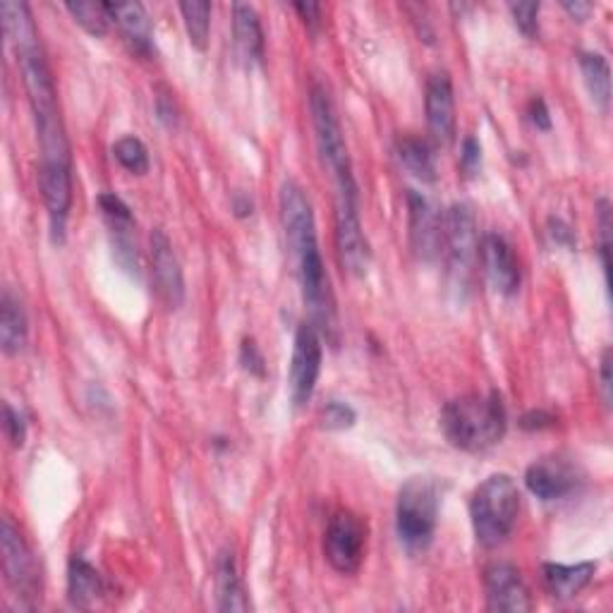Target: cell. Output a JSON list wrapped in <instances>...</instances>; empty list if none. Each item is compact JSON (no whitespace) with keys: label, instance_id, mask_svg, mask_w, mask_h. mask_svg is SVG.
<instances>
[{"label":"cell","instance_id":"cell-1","mask_svg":"<svg viewBox=\"0 0 613 613\" xmlns=\"http://www.w3.org/2000/svg\"><path fill=\"white\" fill-rule=\"evenodd\" d=\"M441 429L460 451H487L506 437L508 415L504 398L496 391L460 395L443 405Z\"/></svg>","mask_w":613,"mask_h":613},{"label":"cell","instance_id":"cell-2","mask_svg":"<svg viewBox=\"0 0 613 613\" xmlns=\"http://www.w3.org/2000/svg\"><path fill=\"white\" fill-rule=\"evenodd\" d=\"M520 513V489L510 475H491L472 491L470 520L484 548L501 546L513 532Z\"/></svg>","mask_w":613,"mask_h":613},{"label":"cell","instance_id":"cell-3","mask_svg":"<svg viewBox=\"0 0 613 613\" xmlns=\"http://www.w3.org/2000/svg\"><path fill=\"white\" fill-rule=\"evenodd\" d=\"M439 484L429 477H413L403 484L395 504V530L410 554L427 552L439 522Z\"/></svg>","mask_w":613,"mask_h":613},{"label":"cell","instance_id":"cell-4","mask_svg":"<svg viewBox=\"0 0 613 613\" xmlns=\"http://www.w3.org/2000/svg\"><path fill=\"white\" fill-rule=\"evenodd\" d=\"M336 247L343 266L352 276H365L372 250H369L367 235L360 219V195H357L355 175L336 181Z\"/></svg>","mask_w":613,"mask_h":613},{"label":"cell","instance_id":"cell-5","mask_svg":"<svg viewBox=\"0 0 613 613\" xmlns=\"http://www.w3.org/2000/svg\"><path fill=\"white\" fill-rule=\"evenodd\" d=\"M441 252L449 262V274L460 288H465L472 266L479 259V230L475 213L463 201H455L443 211Z\"/></svg>","mask_w":613,"mask_h":613},{"label":"cell","instance_id":"cell-6","mask_svg":"<svg viewBox=\"0 0 613 613\" xmlns=\"http://www.w3.org/2000/svg\"><path fill=\"white\" fill-rule=\"evenodd\" d=\"M310 111H312V125H314V139L319 157L328 169L334 183L340 177L352 175L350 151L345 144V135L338 120V113L334 106V99L326 92V86L314 84L310 94Z\"/></svg>","mask_w":613,"mask_h":613},{"label":"cell","instance_id":"cell-7","mask_svg":"<svg viewBox=\"0 0 613 613\" xmlns=\"http://www.w3.org/2000/svg\"><path fill=\"white\" fill-rule=\"evenodd\" d=\"M296 264L302 288V302L307 307V314H310V324L316 331H322V334H328L336 326V300L319 245L300 252Z\"/></svg>","mask_w":613,"mask_h":613},{"label":"cell","instance_id":"cell-8","mask_svg":"<svg viewBox=\"0 0 613 613\" xmlns=\"http://www.w3.org/2000/svg\"><path fill=\"white\" fill-rule=\"evenodd\" d=\"M367 546V525L350 510H336L328 520L324 536V556L340 575L360 570Z\"/></svg>","mask_w":613,"mask_h":613},{"label":"cell","instance_id":"cell-9","mask_svg":"<svg viewBox=\"0 0 613 613\" xmlns=\"http://www.w3.org/2000/svg\"><path fill=\"white\" fill-rule=\"evenodd\" d=\"M0 548H3V572L10 590L20 599H34L42 592V572L30 544L8 516L0 525Z\"/></svg>","mask_w":613,"mask_h":613},{"label":"cell","instance_id":"cell-10","mask_svg":"<svg viewBox=\"0 0 613 613\" xmlns=\"http://www.w3.org/2000/svg\"><path fill=\"white\" fill-rule=\"evenodd\" d=\"M322 338L312 324H302L292 343L290 360V398L296 407L312 401L319 374H322Z\"/></svg>","mask_w":613,"mask_h":613},{"label":"cell","instance_id":"cell-11","mask_svg":"<svg viewBox=\"0 0 613 613\" xmlns=\"http://www.w3.org/2000/svg\"><path fill=\"white\" fill-rule=\"evenodd\" d=\"M582 472L564 455H546L534 460L525 470V487L544 504L560 501L580 489Z\"/></svg>","mask_w":613,"mask_h":613},{"label":"cell","instance_id":"cell-12","mask_svg":"<svg viewBox=\"0 0 613 613\" xmlns=\"http://www.w3.org/2000/svg\"><path fill=\"white\" fill-rule=\"evenodd\" d=\"M278 204H280V221H284L292 257H298V254L304 252L307 247L319 245L314 209L304 187L298 181H286L280 185Z\"/></svg>","mask_w":613,"mask_h":613},{"label":"cell","instance_id":"cell-13","mask_svg":"<svg viewBox=\"0 0 613 613\" xmlns=\"http://www.w3.org/2000/svg\"><path fill=\"white\" fill-rule=\"evenodd\" d=\"M38 189L48 211L50 238L56 245L66 242V228L72 207V163H44L38 165Z\"/></svg>","mask_w":613,"mask_h":613},{"label":"cell","instance_id":"cell-14","mask_svg":"<svg viewBox=\"0 0 613 613\" xmlns=\"http://www.w3.org/2000/svg\"><path fill=\"white\" fill-rule=\"evenodd\" d=\"M484 594H487V609L498 613H528L532 611L530 587L522 580L516 566L494 560L484 568Z\"/></svg>","mask_w":613,"mask_h":613},{"label":"cell","instance_id":"cell-15","mask_svg":"<svg viewBox=\"0 0 613 613\" xmlns=\"http://www.w3.org/2000/svg\"><path fill=\"white\" fill-rule=\"evenodd\" d=\"M479 259L484 266V274H487L494 290L501 292V296H506V298H513L520 290L522 271H520V262L516 257V252H513V247H510V242L498 233L482 235L479 238Z\"/></svg>","mask_w":613,"mask_h":613},{"label":"cell","instance_id":"cell-16","mask_svg":"<svg viewBox=\"0 0 613 613\" xmlns=\"http://www.w3.org/2000/svg\"><path fill=\"white\" fill-rule=\"evenodd\" d=\"M425 108H427V125H429L431 137L443 147L453 144V139H455V94H453L451 74L446 70H437L427 77Z\"/></svg>","mask_w":613,"mask_h":613},{"label":"cell","instance_id":"cell-17","mask_svg":"<svg viewBox=\"0 0 613 613\" xmlns=\"http://www.w3.org/2000/svg\"><path fill=\"white\" fill-rule=\"evenodd\" d=\"M407 219H410V242L417 257L425 262L437 259L441 254L443 213L417 189H407Z\"/></svg>","mask_w":613,"mask_h":613},{"label":"cell","instance_id":"cell-18","mask_svg":"<svg viewBox=\"0 0 613 613\" xmlns=\"http://www.w3.org/2000/svg\"><path fill=\"white\" fill-rule=\"evenodd\" d=\"M151 264L161 300L169 304L171 310H177L185 300V276L181 259H177L173 250V242L161 228L151 233Z\"/></svg>","mask_w":613,"mask_h":613},{"label":"cell","instance_id":"cell-19","mask_svg":"<svg viewBox=\"0 0 613 613\" xmlns=\"http://www.w3.org/2000/svg\"><path fill=\"white\" fill-rule=\"evenodd\" d=\"M111 22L120 27L125 42L137 50L139 56L153 54V27L142 3H106Z\"/></svg>","mask_w":613,"mask_h":613},{"label":"cell","instance_id":"cell-20","mask_svg":"<svg viewBox=\"0 0 613 613\" xmlns=\"http://www.w3.org/2000/svg\"><path fill=\"white\" fill-rule=\"evenodd\" d=\"M233 36L238 56L247 62V66H257L264 58V30L259 12L247 3L233 5Z\"/></svg>","mask_w":613,"mask_h":613},{"label":"cell","instance_id":"cell-21","mask_svg":"<svg viewBox=\"0 0 613 613\" xmlns=\"http://www.w3.org/2000/svg\"><path fill=\"white\" fill-rule=\"evenodd\" d=\"M594 572H597V564H592V560H585V564H575V566L544 564L542 568L546 590L556 599L578 597L585 587L594 580Z\"/></svg>","mask_w":613,"mask_h":613},{"label":"cell","instance_id":"cell-22","mask_svg":"<svg viewBox=\"0 0 613 613\" xmlns=\"http://www.w3.org/2000/svg\"><path fill=\"white\" fill-rule=\"evenodd\" d=\"M30 338V319L24 312L22 300L12 296L10 290L0 298V345L5 355H18L24 350Z\"/></svg>","mask_w":613,"mask_h":613},{"label":"cell","instance_id":"cell-23","mask_svg":"<svg viewBox=\"0 0 613 613\" xmlns=\"http://www.w3.org/2000/svg\"><path fill=\"white\" fill-rule=\"evenodd\" d=\"M216 599H219V611H235L242 613L247 611V597H245V587H242L240 572H238V564L235 556L230 548H223L216 558Z\"/></svg>","mask_w":613,"mask_h":613},{"label":"cell","instance_id":"cell-24","mask_svg":"<svg viewBox=\"0 0 613 613\" xmlns=\"http://www.w3.org/2000/svg\"><path fill=\"white\" fill-rule=\"evenodd\" d=\"M104 594V578L82 556H72L68 564V597L77 609H92Z\"/></svg>","mask_w":613,"mask_h":613},{"label":"cell","instance_id":"cell-25","mask_svg":"<svg viewBox=\"0 0 613 613\" xmlns=\"http://www.w3.org/2000/svg\"><path fill=\"white\" fill-rule=\"evenodd\" d=\"M0 15H3V27L10 44L15 50H27L34 46H42L38 42V32L32 18V10L27 3H18V0H3L0 3Z\"/></svg>","mask_w":613,"mask_h":613},{"label":"cell","instance_id":"cell-26","mask_svg":"<svg viewBox=\"0 0 613 613\" xmlns=\"http://www.w3.org/2000/svg\"><path fill=\"white\" fill-rule=\"evenodd\" d=\"M398 159L405 165V171L415 175L421 183L437 181V159L427 139H419L413 135H405L398 139Z\"/></svg>","mask_w":613,"mask_h":613},{"label":"cell","instance_id":"cell-27","mask_svg":"<svg viewBox=\"0 0 613 613\" xmlns=\"http://www.w3.org/2000/svg\"><path fill=\"white\" fill-rule=\"evenodd\" d=\"M580 70L587 92H590L594 106L599 111H609L611 104V68L602 54L585 50L580 54Z\"/></svg>","mask_w":613,"mask_h":613},{"label":"cell","instance_id":"cell-28","mask_svg":"<svg viewBox=\"0 0 613 613\" xmlns=\"http://www.w3.org/2000/svg\"><path fill=\"white\" fill-rule=\"evenodd\" d=\"M181 12H183L185 30H187L192 46L204 50L209 44L211 3H207V0H185V3H181Z\"/></svg>","mask_w":613,"mask_h":613},{"label":"cell","instance_id":"cell-29","mask_svg":"<svg viewBox=\"0 0 613 613\" xmlns=\"http://www.w3.org/2000/svg\"><path fill=\"white\" fill-rule=\"evenodd\" d=\"M113 157L118 159L125 171H130L135 175H144L149 171V151L144 142L139 137H120L118 142L113 144Z\"/></svg>","mask_w":613,"mask_h":613},{"label":"cell","instance_id":"cell-30","mask_svg":"<svg viewBox=\"0 0 613 613\" xmlns=\"http://www.w3.org/2000/svg\"><path fill=\"white\" fill-rule=\"evenodd\" d=\"M66 8L70 10L74 22H80L89 34L104 36L108 32L111 15L106 3H68Z\"/></svg>","mask_w":613,"mask_h":613},{"label":"cell","instance_id":"cell-31","mask_svg":"<svg viewBox=\"0 0 613 613\" xmlns=\"http://www.w3.org/2000/svg\"><path fill=\"white\" fill-rule=\"evenodd\" d=\"M355 421H357V413L348 403L331 401L322 410V427L326 431H345V429L355 427Z\"/></svg>","mask_w":613,"mask_h":613},{"label":"cell","instance_id":"cell-32","mask_svg":"<svg viewBox=\"0 0 613 613\" xmlns=\"http://www.w3.org/2000/svg\"><path fill=\"white\" fill-rule=\"evenodd\" d=\"M597 225H599V254H602L604 274H609V254H611V204H609V199L597 201Z\"/></svg>","mask_w":613,"mask_h":613},{"label":"cell","instance_id":"cell-33","mask_svg":"<svg viewBox=\"0 0 613 613\" xmlns=\"http://www.w3.org/2000/svg\"><path fill=\"white\" fill-rule=\"evenodd\" d=\"M99 207H101V211H104L108 225L135 223L130 207H127V204L118 195H113V192H104V195L99 197Z\"/></svg>","mask_w":613,"mask_h":613},{"label":"cell","instance_id":"cell-34","mask_svg":"<svg viewBox=\"0 0 613 613\" xmlns=\"http://www.w3.org/2000/svg\"><path fill=\"white\" fill-rule=\"evenodd\" d=\"M510 12H513V18H516V24H518V30L534 38L536 34H540V3H510Z\"/></svg>","mask_w":613,"mask_h":613},{"label":"cell","instance_id":"cell-35","mask_svg":"<svg viewBox=\"0 0 613 613\" xmlns=\"http://www.w3.org/2000/svg\"><path fill=\"white\" fill-rule=\"evenodd\" d=\"M3 429L10 443L15 446V449H22L24 439H27V421H24V415L18 413L10 403L3 405Z\"/></svg>","mask_w":613,"mask_h":613},{"label":"cell","instance_id":"cell-36","mask_svg":"<svg viewBox=\"0 0 613 613\" xmlns=\"http://www.w3.org/2000/svg\"><path fill=\"white\" fill-rule=\"evenodd\" d=\"M240 365L245 367V372H250L252 377H264L266 374V362H264V355L259 350V345L254 343L252 338L242 340V348H240Z\"/></svg>","mask_w":613,"mask_h":613},{"label":"cell","instance_id":"cell-37","mask_svg":"<svg viewBox=\"0 0 613 613\" xmlns=\"http://www.w3.org/2000/svg\"><path fill=\"white\" fill-rule=\"evenodd\" d=\"M460 169L467 175H477L482 169V147L475 137L463 139V153H460Z\"/></svg>","mask_w":613,"mask_h":613},{"label":"cell","instance_id":"cell-38","mask_svg":"<svg viewBox=\"0 0 613 613\" xmlns=\"http://www.w3.org/2000/svg\"><path fill=\"white\" fill-rule=\"evenodd\" d=\"M528 118H530V123L536 127V130H544V132L552 130V115H548L546 101H544L542 96H534V99L530 101Z\"/></svg>","mask_w":613,"mask_h":613},{"label":"cell","instance_id":"cell-39","mask_svg":"<svg viewBox=\"0 0 613 613\" xmlns=\"http://www.w3.org/2000/svg\"><path fill=\"white\" fill-rule=\"evenodd\" d=\"M599 389H602V401L606 407H611V391H613V383H611V348H606L602 352V362H599Z\"/></svg>","mask_w":613,"mask_h":613},{"label":"cell","instance_id":"cell-40","mask_svg":"<svg viewBox=\"0 0 613 613\" xmlns=\"http://www.w3.org/2000/svg\"><path fill=\"white\" fill-rule=\"evenodd\" d=\"M556 421L554 415H548L544 410H532L528 413L525 417L520 419V427L522 429H528V431H534V429H546V427H552Z\"/></svg>","mask_w":613,"mask_h":613},{"label":"cell","instance_id":"cell-41","mask_svg":"<svg viewBox=\"0 0 613 613\" xmlns=\"http://www.w3.org/2000/svg\"><path fill=\"white\" fill-rule=\"evenodd\" d=\"M548 233L558 242V245H566V247H575V235L570 225H566L560 219H552L548 221Z\"/></svg>","mask_w":613,"mask_h":613},{"label":"cell","instance_id":"cell-42","mask_svg":"<svg viewBox=\"0 0 613 613\" xmlns=\"http://www.w3.org/2000/svg\"><path fill=\"white\" fill-rule=\"evenodd\" d=\"M296 10L300 12V18L310 24L312 30L319 24V18H322V5L319 3H296Z\"/></svg>","mask_w":613,"mask_h":613},{"label":"cell","instance_id":"cell-43","mask_svg":"<svg viewBox=\"0 0 613 613\" xmlns=\"http://www.w3.org/2000/svg\"><path fill=\"white\" fill-rule=\"evenodd\" d=\"M564 10L568 12V15H570L572 20L582 22V20L592 12V3H585V0H575V3H572V0H566Z\"/></svg>","mask_w":613,"mask_h":613}]
</instances>
